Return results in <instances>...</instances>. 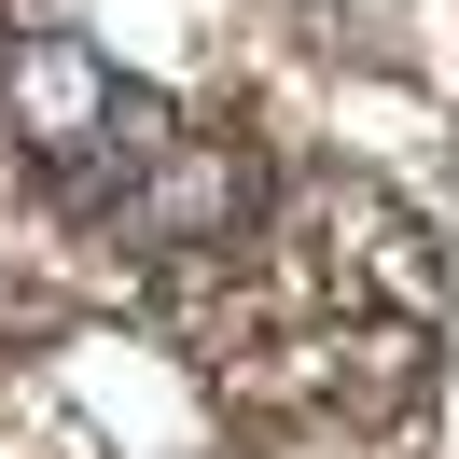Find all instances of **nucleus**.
<instances>
[{"mask_svg":"<svg viewBox=\"0 0 459 459\" xmlns=\"http://www.w3.org/2000/svg\"><path fill=\"white\" fill-rule=\"evenodd\" d=\"M0 112H14V140H29L42 168H112V153L140 168V153L168 140V112H153V98H126V84H112V56H98V42H70V29L14 42Z\"/></svg>","mask_w":459,"mask_h":459,"instance_id":"1","label":"nucleus"}]
</instances>
